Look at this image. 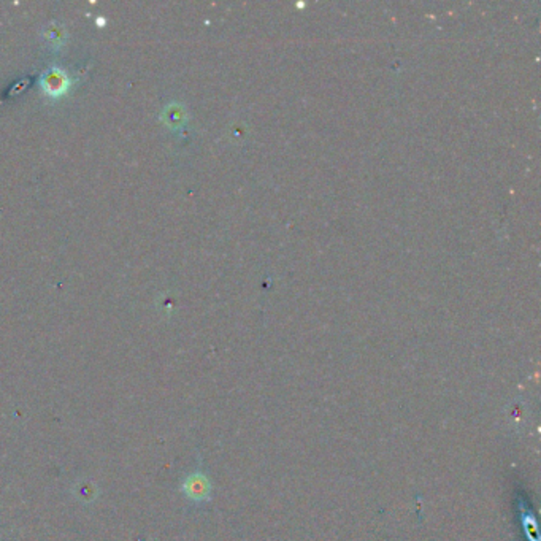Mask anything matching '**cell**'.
<instances>
[{
	"mask_svg": "<svg viewBox=\"0 0 541 541\" xmlns=\"http://www.w3.org/2000/svg\"><path fill=\"white\" fill-rule=\"evenodd\" d=\"M183 490H184V494L191 498V500L202 502V500H206L210 495V482L208 480H206V476L201 473L191 475L189 478L184 481Z\"/></svg>",
	"mask_w": 541,
	"mask_h": 541,
	"instance_id": "6da1fadb",
	"label": "cell"
}]
</instances>
